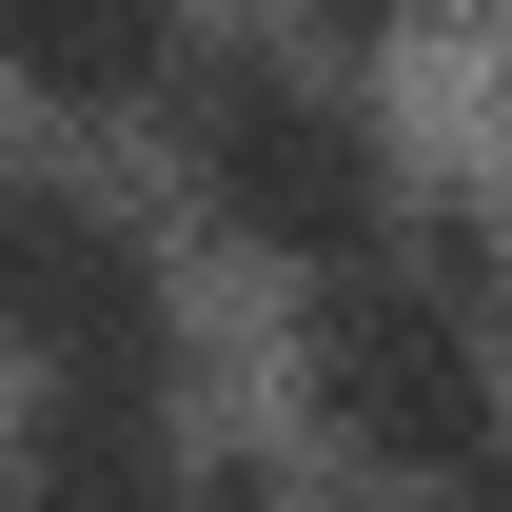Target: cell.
Instances as JSON below:
<instances>
[{
    "label": "cell",
    "instance_id": "3",
    "mask_svg": "<svg viewBox=\"0 0 512 512\" xmlns=\"http://www.w3.org/2000/svg\"><path fill=\"white\" fill-rule=\"evenodd\" d=\"M0 335H20L40 394H158L178 414V276L60 158H0Z\"/></svg>",
    "mask_w": 512,
    "mask_h": 512
},
{
    "label": "cell",
    "instance_id": "2",
    "mask_svg": "<svg viewBox=\"0 0 512 512\" xmlns=\"http://www.w3.org/2000/svg\"><path fill=\"white\" fill-rule=\"evenodd\" d=\"M296 375H316L335 453H375V473H414V493H473V473H493V316H473V256L453 237L316 276Z\"/></svg>",
    "mask_w": 512,
    "mask_h": 512
},
{
    "label": "cell",
    "instance_id": "1",
    "mask_svg": "<svg viewBox=\"0 0 512 512\" xmlns=\"http://www.w3.org/2000/svg\"><path fill=\"white\" fill-rule=\"evenodd\" d=\"M158 119H178V178H197V217L237 256H296V276H355V256H394V138H375V99L335 60H178L158 79Z\"/></svg>",
    "mask_w": 512,
    "mask_h": 512
},
{
    "label": "cell",
    "instance_id": "6",
    "mask_svg": "<svg viewBox=\"0 0 512 512\" xmlns=\"http://www.w3.org/2000/svg\"><path fill=\"white\" fill-rule=\"evenodd\" d=\"M375 512H453V493H375Z\"/></svg>",
    "mask_w": 512,
    "mask_h": 512
},
{
    "label": "cell",
    "instance_id": "5",
    "mask_svg": "<svg viewBox=\"0 0 512 512\" xmlns=\"http://www.w3.org/2000/svg\"><path fill=\"white\" fill-rule=\"evenodd\" d=\"M316 20H394V0H316Z\"/></svg>",
    "mask_w": 512,
    "mask_h": 512
},
{
    "label": "cell",
    "instance_id": "4",
    "mask_svg": "<svg viewBox=\"0 0 512 512\" xmlns=\"http://www.w3.org/2000/svg\"><path fill=\"white\" fill-rule=\"evenodd\" d=\"M178 60H197L178 0H0V79H20V99H60V119H138Z\"/></svg>",
    "mask_w": 512,
    "mask_h": 512
},
{
    "label": "cell",
    "instance_id": "7",
    "mask_svg": "<svg viewBox=\"0 0 512 512\" xmlns=\"http://www.w3.org/2000/svg\"><path fill=\"white\" fill-rule=\"evenodd\" d=\"M0 512H20V493H0Z\"/></svg>",
    "mask_w": 512,
    "mask_h": 512
}]
</instances>
